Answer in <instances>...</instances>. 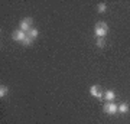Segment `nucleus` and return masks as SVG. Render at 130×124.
<instances>
[{"label": "nucleus", "instance_id": "9", "mask_svg": "<svg viewBox=\"0 0 130 124\" xmlns=\"http://www.w3.org/2000/svg\"><path fill=\"white\" fill-rule=\"evenodd\" d=\"M7 90H9V88L6 87V85H2V87H0V97H2V98L7 94Z\"/></svg>", "mask_w": 130, "mask_h": 124}, {"label": "nucleus", "instance_id": "10", "mask_svg": "<svg viewBox=\"0 0 130 124\" xmlns=\"http://www.w3.org/2000/svg\"><path fill=\"white\" fill-rule=\"evenodd\" d=\"M104 45H106V39H104V38H97V46L98 48H103Z\"/></svg>", "mask_w": 130, "mask_h": 124}, {"label": "nucleus", "instance_id": "3", "mask_svg": "<svg viewBox=\"0 0 130 124\" xmlns=\"http://www.w3.org/2000/svg\"><path fill=\"white\" fill-rule=\"evenodd\" d=\"M104 111H106L107 114H116L117 111H119V105L114 104V102H107L106 105H104Z\"/></svg>", "mask_w": 130, "mask_h": 124}, {"label": "nucleus", "instance_id": "8", "mask_svg": "<svg viewBox=\"0 0 130 124\" xmlns=\"http://www.w3.org/2000/svg\"><path fill=\"white\" fill-rule=\"evenodd\" d=\"M38 35H39L38 29H30V30L28 32V36L30 38V39H35V38H38Z\"/></svg>", "mask_w": 130, "mask_h": 124}, {"label": "nucleus", "instance_id": "4", "mask_svg": "<svg viewBox=\"0 0 130 124\" xmlns=\"http://www.w3.org/2000/svg\"><path fill=\"white\" fill-rule=\"evenodd\" d=\"M12 38H13L14 41H19V42H23L26 38H28V33L23 32V30H14L13 35H12Z\"/></svg>", "mask_w": 130, "mask_h": 124}, {"label": "nucleus", "instance_id": "5", "mask_svg": "<svg viewBox=\"0 0 130 124\" xmlns=\"http://www.w3.org/2000/svg\"><path fill=\"white\" fill-rule=\"evenodd\" d=\"M90 94L93 97H97V98H103V94H101V91H100V88H98L97 85H91V87H90Z\"/></svg>", "mask_w": 130, "mask_h": 124}, {"label": "nucleus", "instance_id": "12", "mask_svg": "<svg viewBox=\"0 0 130 124\" xmlns=\"http://www.w3.org/2000/svg\"><path fill=\"white\" fill-rule=\"evenodd\" d=\"M32 41H33V39H30V38H26V39H25V41L23 42H22V43H23V45H30V43H32Z\"/></svg>", "mask_w": 130, "mask_h": 124}, {"label": "nucleus", "instance_id": "7", "mask_svg": "<svg viewBox=\"0 0 130 124\" xmlns=\"http://www.w3.org/2000/svg\"><path fill=\"white\" fill-rule=\"evenodd\" d=\"M119 113H121V114H126V113H129V104H126V102L120 104V105H119Z\"/></svg>", "mask_w": 130, "mask_h": 124}, {"label": "nucleus", "instance_id": "2", "mask_svg": "<svg viewBox=\"0 0 130 124\" xmlns=\"http://www.w3.org/2000/svg\"><path fill=\"white\" fill-rule=\"evenodd\" d=\"M32 23H33V19L32 17H26V19H23L22 22H20V30H23V32H26L28 33L29 30H30V26H32Z\"/></svg>", "mask_w": 130, "mask_h": 124}, {"label": "nucleus", "instance_id": "1", "mask_svg": "<svg viewBox=\"0 0 130 124\" xmlns=\"http://www.w3.org/2000/svg\"><path fill=\"white\" fill-rule=\"evenodd\" d=\"M94 33H95L97 38H106L107 33H108V26H107V23L98 22L97 25H95V28H94Z\"/></svg>", "mask_w": 130, "mask_h": 124}, {"label": "nucleus", "instance_id": "11", "mask_svg": "<svg viewBox=\"0 0 130 124\" xmlns=\"http://www.w3.org/2000/svg\"><path fill=\"white\" fill-rule=\"evenodd\" d=\"M106 9H107V6L104 5V3H100V5L97 6V10L100 12V13H104V12H106Z\"/></svg>", "mask_w": 130, "mask_h": 124}, {"label": "nucleus", "instance_id": "6", "mask_svg": "<svg viewBox=\"0 0 130 124\" xmlns=\"http://www.w3.org/2000/svg\"><path fill=\"white\" fill-rule=\"evenodd\" d=\"M114 98H116L114 91H111V90H107V91L104 92V100H106V101H113Z\"/></svg>", "mask_w": 130, "mask_h": 124}]
</instances>
